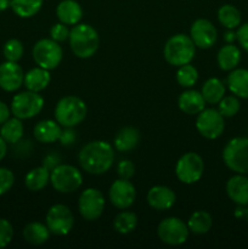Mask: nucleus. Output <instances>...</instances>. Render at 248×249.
Returning a JSON list of instances; mask_svg holds the SVG:
<instances>
[{
	"label": "nucleus",
	"instance_id": "f257e3e1",
	"mask_svg": "<svg viewBox=\"0 0 248 249\" xmlns=\"http://www.w3.org/2000/svg\"><path fill=\"white\" fill-rule=\"evenodd\" d=\"M78 162L83 170L92 175L108 172L114 162V148L111 143L102 140L91 141L83 146L78 155Z\"/></svg>",
	"mask_w": 248,
	"mask_h": 249
},
{
	"label": "nucleus",
	"instance_id": "f03ea898",
	"mask_svg": "<svg viewBox=\"0 0 248 249\" xmlns=\"http://www.w3.org/2000/svg\"><path fill=\"white\" fill-rule=\"evenodd\" d=\"M70 45L73 53L79 58H90L95 55L100 45V38L94 27L78 23L70 31Z\"/></svg>",
	"mask_w": 248,
	"mask_h": 249
},
{
	"label": "nucleus",
	"instance_id": "7ed1b4c3",
	"mask_svg": "<svg viewBox=\"0 0 248 249\" xmlns=\"http://www.w3.org/2000/svg\"><path fill=\"white\" fill-rule=\"evenodd\" d=\"M196 53V45L186 34H175L169 38L163 49L165 61L174 67L187 65Z\"/></svg>",
	"mask_w": 248,
	"mask_h": 249
},
{
	"label": "nucleus",
	"instance_id": "20e7f679",
	"mask_svg": "<svg viewBox=\"0 0 248 249\" xmlns=\"http://www.w3.org/2000/svg\"><path fill=\"white\" fill-rule=\"evenodd\" d=\"M88 107L80 97L66 96L55 107V119L63 128H74L85 119Z\"/></svg>",
	"mask_w": 248,
	"mask_h": 249
},
{
	"label": "nucleus",
	"instance_id": "39448f33",
	"mask_svg": "<svg viewBox=\"0 0 248 249\" xmlns=\"http://www.w3.org/2000/svg\"><path fill=\"white\" fill-rule=\"evenodd\" d=\"M223 160L236 174H248V138L231 139L223 150Z\"/></svg>",
	"mask_w": 248,
	"mask_h": 249
},
{
	"label": "nucleus",
	"instance_id": "423d86ee",
	"mask_svg": "<svg viewBox=\"0 0 248 249\" xmlns=\"http://www.w3.org/2000/svg\"><path fill=\"white\" fill-rule=\"evenodd\" d=\"M50 182L60 194H72L83 184V175L71 164H58L50 172Z\"/></svg>",
	"mask_w": 248,
	"mask_h": 249
},
{
	"label": "nucleus",
	"instance_id": "0eeeda50",
	"mask_svg": "<svg viewBox=\"0 0 248 249\" xmlns=\"http://www.w3.org/2000/svg\"><path fill=\"white\" fill-rule=\"evenodd\" d=\"M33 58L41 68L51 71L58 67L63 58L62 48L53 39H40L33 46Z\"/></svg>",
	"mask_w": 248,
	"mask_h": 249
},
{
	"label": "nucleus",
	"instance_id": "6e6552de",
	"mask_svg": "<svg viewBox=\"0 0 248 249\" xmlns=\"http://www.w3.org/2000/svg\"><path fill=\"white\" fill-rule=\"evenodd\" d=\"M44 107V99L35 91H23L15 95L11 102V113L19 119H31L38 116Z\"/></svg>",
	"mask_w": 248,
	"mask_h": 249
},
{
	"label": "nucleus",
	"instance_id": "1a4fd4ad",
	"mask_svg": "<svg viewBox=\"0 0 248 249\" xmlns=\"http://www.w3.org/2000/svg\"><path fill=\"white\" fill-rule=\"evenodd\" d=\"M203 172V158L196 152H187L182 155L175 165V175L177 180L186 185H192L199 181Z\"/></svg>",
	"mask_w": 248,
	"mask_h": 249
},
{
	"label": "nucleus",
	"instance_id": "9d476101",
	"mask_svg": "<svg viewBox=\"0 0 248 249\" xmlns=\"http://www.w3.org/2000/svg\"><path fill=\"white\" fill-rule=\"evenodd\" d=\"M190 230L187 224L181 219L170 216L159 223L157 228V235L163 243L168 246H180L189 238Z\"/></svg>",
	"mask_w": 248,
	"mask_h": 249
},
{
	"label": "nucleus",
	"instance_id": "9b49d317",
	"mask_svg": "<svg viewBox=\"0 0 248 249\" xmlns=\"http://www.w3.org/2000/svg\"><path fill=\"white\" fill-rule=\"evenodd\" d=\"M46 226L56 236H66L74 226V216L65 204H53L46 213Z\"/></svg>",
	"mask_w": 248,
	"mask_h": 249
},
{
	"label": "nucleus",
	"instance_id": "f8f14e48",
	"mask_svg": "<svg viewBox=\"0 0 248 249\" xmlns=\"http://www.w3.org/2000/svg\"><path fill=\"white\" fill-rule=\"evenodd\" d=\"M105 197L97 189L84 190L78 199V211L80 215L88 221H95L102 215L105 211Z\"/></svg>",
	"mask_w": 248,
	"mask_h": 249
},
{
	"label": "nucleus",
	"instance_id": "ddd939ff",
	"mask_svg": "<svg viewBox=\"0 0 248 249\" xmlns=\"http://www.w3.org/2000/svg\"><path fill=\"white\" fill-rule=\"evenodd\" d=\"M196 129L203 138L215 140L224 133L225 121L218 109L204 108L197 116Z\"/></svg>",
	"mask_w": 248,
	"mask_h": 249
},
{
	"label": "nucleus",
	"instance_id": "4468645a",
	"mask_svg": "<svg viewBox=\"0 0 248 249\" xmlns=\"http://www.w3.org/2000/svg\"><path fill=\"white\" fill-rule=\"evenodd\" d=\"M108 197L116 208L128 209L135 202L136 189L130 180L118 179L109 187Z\"/></svg>",
	"mask_w": 248,
	"mask_h": 249
},
{
	"label": "nucleus",
	"instance_id": "2eb2a0df",
	"mask_svg": "<svg viewBox=\"0 0 248 249\" xmlns=\"http://www.w3.org/2000/svg\"><path fill=\"white\" fill-rule=\"evenodd\" d=\"M190 38L196 48L209 49L216 43L218 32L214 24L206 18H198L192 23L190 29Z\"/></svg>",
	"mask_w": 248,
	"mask_h": 249
},
{
	"label": "nucleus",
	"instance_id": "dca6fc26",
	"mask_svg": "<svg viewBox=\"0 0 248 249\" xmlns=\"http://www.w3.org/2000/svg\"><path fill=\"white\" fill-rule=\"evenodd\" d=\"M23 70L17 62L5 61L0 65V88L7 92L18 90L23 84Z\"/></svg>",
	"mask_w": 248,
	"mask_h": 249
},
{
	"label": "nucleus",
	"instance_id": "f3484780",
	"mask_svg": "<svg viewBox=\"0 0 248 249\" xmlns=\"http://www.w3.org/2000/svg\"><path fill=\"white\" fill-rule=\"evenodd\" d=\"M175 201L177 196L168 186L157 185L151 187L147 192V203L156 211H168L174 206Z\"/></svg>",
	"mask_w": 248,
	"mask_h": 249
},
{
	"label": "nucleus",
	"instance_id": "a211bd4d",
	"mask_svg": "<svg viewBox=\"0 0 248 249\" xmlns=\"http://www.w3.org/2000/svg\"><path fill=\"white\" fill-rule=\"evenodd\" d=\"M226 194L237 206H248V178L237 174L226 182Z\"/></svg>",
	"mask_w": 248,
	"mask_h": 249
},
{
	"label": "nucleus",
	"instance_id": "6ab92c4d",
	"mask_svg": "<svg viewBox=\"0 0 248 249\" xmlns=\"http://www.w3.org/2000/svg\"><path fill=\"white\" fill-rule=\"evenodd\" d=\"M56 15L66 26H75L82 19L83 9L75 0H62L56 7Z\"/></svg>",
	"mask_w": 248,
	"mask_h": 249
},
{
	"label": "nucleus",
	"instance_id": "aec40b11",
	"mask_svg": "<svg viewBox=\"0 0 248 249\" xmlns=\"http://www.w3.org/2000/svg\"><path fill=\"white\" fill-rule=\"evenodd\" d=\"M206 104L207 102L204 101L202 92L197 91V90H186L177 99V106H179L180 111L190 114V116L198 114L199 112L203 111Z\"/></svg>",
	"mask_w": 248,
	"mask_h": 249
},
{
	"label": "nucleus",
	"instance_id": "412c9836",
	"mask_svg": "<svg viewBox=\"0 0 248 249\" xmlns=\"http://www.w3.org/2000/svg\"><path fill=\"white\" fill-rule=\"evenodd\" d=\"M62 133L61 125L56 121L51 119H45L40 121L35 126H34V138L41 143H53L58 140Z\"/></svg>",
	"mask_w": 248,
	"mask_h": 249
},
{
	"label": "nucleus",
	"instance_id": "4be33fe9",
	"mask_svg": "<svg viewBox=\"0 0 248 249\" xmlns=\"http://www.w3.org/2000/svg\"><path fill=\"white\" fill-rule=\"evenodd\" d=\"M113 142L118 152L133 151L140 142V131L134 126H124L114 136Z\"/></svg>",
	"mask_w": 248,
	"mask_h": 249
},
{
	"label": "nucleus",
	"instance_id": "5701e85b",
	"mask_svg": "<svg viewBox=\"0 0 248 249\" xmlns=\"http://www.w3.org/2000/svg\"><path fill=\"white\" fill-rule=\"evenodd\" d=\"M51 82V75L50 72L45 68L41 67H35L32 68L31 71L24 74L23 84L27 88V90H31V91L40 92L44 89L48 88V85Z\"/></svg>",
	"mask_w": 248,
	"mask_h": 249
},
{
	"label": "nucleus",
	"instance_id": "b1692460",
	"mask_svg": "<svg viewBox=\"0 0 248 249\" xmlns=\"http://www.w3.org/2000/svg\"><path fill=\"white\" fill-rule=\"evenodd\" d=\"M228 88L235 96L248 99V70L235 68L228 75Z\"/></svg>",
	"mask_w": 248,
	"mask_h": 249
},
{
	"label": "nucleus",
	"instance_id": "393cba45",
	"mask_svg": "<svg viewBox=\"0 0 248 249\" xmlns=\"http://www.w3.org/2000/svg\"><path fill=\"white\" fill-rule=\"evenodd\" d=\"M49 182H50V170L44 165L33 168L27 173L26 178H24V185L29 191L33 192L41 191L48 186Z\"/></svg>",
	"mask_w": 248,
	"mask_h": 249
},
{
	"label": "nucleus",
	"instance_id": "a878e982",
	"mask_svg": "<svg viewBox=\"0 0 248 249\" xmlns=\"http://www.w3.org/2000/svg\"><path fill=\"white\" fill-rule=\"evenodd\" d=\"M219 67L223 71H232L238 66L241 61V51L240 49L232 44H226L219 50L216 56Z\"/></svg>",
	"mask_w": 248,
	"mask_h": 249
},
{
	"label": "nucleus",
	"instance_id": "bb28decb",
	"mask_svg": "<svg viewBox=\"0 0 248 249\" xmlns=\"http://www.w3.org/2000/svg\"><path fill=\"white\" fill-rule=\"evenodd\" d=\"M50 230L48 229L46 224L33 221L24 226L23 229V237L28 243L33 246H40L45 243L50 237Z\"/></svg>",
	"mask_w": 248,
	"mask_h": 249
},
{
	"label": "nucleus",
	"instance_id": "cd10ccee",
	"mask_svg": "<svg viewBox=\"0 0 248 249\" xmlns=\"http://www.w3.org/2000/svg\"><path fill=\"white\" fill-rule=\"evenodd\" d=\"M225 95V85L218 78H209L202 87V96L207 104H219Z\"/></svg>",
	"mask_w": 248,
	"mask_h": 249
},
{
	"label": "nucleus",
	"instance_id": "c85d7f7f",
	"mask_svg": "<svg viewBox=\"0 0 248 249\" xmlns=\"http://www.w3.org/2000/svg\"><path fill=\"white\" fill-rule=\"evenodd\" d=\"M212 225H213V219L211 214L206 211H196L191 214L187 221V228L190 232L195 235H204L211 230Z\"/></svg>",
	"mask_w": 248,
	"mask_h": 249
},
{
	"label": "nucleus",
	"instance_id": "c756f323",
	"mask_svg": "<svg viewBox=\"0 0 248 249\" xmlns=\"http://www.w3.org/2000/svg\"><path fill=\"white\" fill-rule=\"evenodd\" d=\"M23 133L24 128L22 119L17 117L7 119L5 123L1 124V129H0V135L7 143H17L23 136Z\"/></svg>",
	"mask_w": 248,
	"mask_h": 249
},
{
	"label": "nucleus",
	"instance_id": "7c9ffc66",
	"mask_svg": "<svg viewBox=\"0 0 248 249\" xmlns=\"http://www.w3.org/2000/svg\"><path fill=\"white\" fill-rule=\"evenodd\" d=\"M44 0H11L10 7L17 16L29 18L40 11Z\"/></svg>",
	"mask_w": 248,
	"mask_h": 249
},
{
	"label": "nucleus",
	"instance_id": "2f4dec72",
	"mask_svg": "<svg viewBox=\"0 0 248 249\" xmlns=\"http://www.w3.org/2000/svg\"><path fill=\"white\" fill-rule=\"evenodd\" d=\"M218 19L225 28H238L241 24V12L233 5L225 4L218 10Z\"/></svg>",
	"mask_w": 248,
	"mask_h": 249
},
{
	"label": "nucleus",
	"instance_id": "473e14b6",
	"mask_svg": "<svg viewBox=\"0 0 248 249\" xmlns=\"http://www.w3.org/2000/svg\"><path fill=\"white\" fill-rule=\"evenodd\" d=\"M138 225V216L133 212H121L113 220L114 230L122 235L133 232Z\"/></svg>",
	"mask_w": 248,
	"mask_h": 249
},
{
	"label": "nucleus",
	"instance_id": "72a5a7b5",
	"mask_svg": "<svg viewBox=\"0 0 248 249\" xmlns=\"http://www.w3.org/2000/svg\"><path fill=\"white\" fill-rule=\"evenodd\" d=\"M198 80V72L196 68L192 65L187 63V65L180 66L179 70L177 72V82L182 88H191Z\"/></svg>",
	"mask_w": 248,
	"mask_h": 249
},
{
	"label": "nucleus",
	"instance_id": "f704fd0d",
	"mask_svg": "<svg viewBox=\"0 0 248 249\" xmlns=\"http://www.w3.org/2000/svg\"><path fill=\"white\" fill-rule=\"evenodd\" d=\"M23 44L18 39H10L5 43L4 48H2L4 57L6 58V61H11V62H18L23 56Z\"/></svg>",
	"mask_w": 248,
	"mask_h": 249
},
{
	"label": "nucleus",
	"instance_id": "c9c22d12",
	"mask_svg": "<svg viewBox=\"0 0 248 249\" xmlns=\"http://www.w3.org/2000/svg\"><path fill=\"white\" fill-rule=\"evenodd\" d=\"M241 108V104L238 101L237 96H224L223 99L219 101L218 104V111L220 112L223 117H230L236 116Z\"/></svg>",
	"mask_w": 248,
	"mask_h": 249
},
{
	"label": "nucleus",
	"instance_id": "e433bc0d",
	"mask_svg": "<svg viewBox=\"0 0 248 249\" xmlns=\"http://www.w3.org/2000/svg\"><path fill=\"white\" fill-rule=\"evenodd\" d=\"M14 237V228L6 219L0 218V249L10 245Z\"/></svg>",
	"mask_w": 248,
	"mask_h": 249
},
{
	"label": "nucleus",
	"instance_id": "4c0bfd02",
	"mask_svg": "<svg viewBox=\"0 0 248 249\" xmlns=\"http://www.w3.org/2000/svg\"><path fill=\"white\" fill-rule=\"evenodd\" d=\"M15 184V175L7 168L0 167V196L5 195L11 190Z\"/></svg>",
	"mask_w": 248,
	"mask_h": 249
},
{
	"label": "nucleus",
	"instance_id": "58836bf2",
	"mask_svg": "<svg viewBox=\"0 0 248 249\" xmlns=\"http://www.w3.org/2000/svg\"><path fill=\"white\" fill-rule=\"evenodd\" d=\"M50 36L51 39H53L57 43H62L66 41L70 38V29L67 28L65 23L60 22V23H56L51 27L50 29Z\"/></svg>",
	"mask_w": 248,
	"mask_h": 249
},
{
	"label": "nucleus",
	"instance_id": "ea45409f",
	"mask_svg": "<svg viewBox=\"0 0 248 249\" xmlns=\"http://www.w3.org/2000/svg\"><path fill=\"white\" fill-rule=\"evenodd\" d=\"M117 174H118L121 179L130 180L134 177V174H135V165L129 160H121L118 165H117Z\"/></svg>",
	"mask_w": 248,
	"mask_h": 249
},
{
	"label": "nucleus",
	"instance_id": "a19ab883",
	"mask_svg": "<svg viewBox=\"0 0 248 249\" xmlns=\"http://www.w3.org/2000/svg\"><path fill=\"white\" fill-rule=\"evenodd\" d=\"M236 36H237V41L240 43L241 48L248 53V23H245L238 27L237 32H236Z\"/></svg>",
	"mask_w": 248,
	"mask_h": 249
},
{
	"label": "nucleus",
	"instance_id": "79ce46f5",
	"mask_svg": "<svg viewBox=\"0 0 248 249\" xmlns=\"http://www.w3.org/2000/svg\"><path fill=\"white\" fill-rule=\"evenodd\" d=\"M58 140L61 141L62 146H71L75 140V131L72 128H65Z\"/></svg>",
	"mask_w": 248,
	"mask_h": 249
},
{
	"label": "nucleus",
	"instance_id": "37998d69",
	"mask_svg": "<svg viewBox=\"0 0 248 249\" xmlns=\"http://www.w3.org/2000/svg\"><path fill=\"white\" fill-rule=\"evenodd\" d=\"M60 162V157L55 155H49L44 158V167L48 168L49 170H53L56 165H58Z\"/></svg>",
	"mask_w": 248,
	"mask_h": 249
},
{
	"label": "nucleus",
	"instance_id": "c03bdc74",
	"mask_svg": "<svg viewBox=\"0 0 248 249\" xmlns=\"http://www.w3.org/2000/svg\"><path fill=\"white\" fill-rule=\"evenodd\" d=\"M10 114H11V109L7 107L5 102L0 101V124L5 123L10 118Z\"/></svg>",
	"mask_w": 248,
	"mask_h": 249
},
{
	"label": "nucleus",
	"instance_id": "a18cd8bd",
	"mask_svg": "<svg viewBox=\"0 0 248 249\" xmlns=\"http://www.w3.org/2000/svg\"><path fill=\"white\" fill-rule=\"evenodd\" d=\"M236 39H237V36H236V33L232 29H229V31L224 34V40L228 44H232Z\"/></svg>",
	"mask_w": 248,
	"mask_h": 249
},
{
	"label": "nucleus",
	"instance_id": "49530a36",
	"mask_svg": "<svg viewBox=\"0 0 248 249\" xmlns=\"http://www.w3.org/2000/svg\"><path fill=\"white\" fill-rule=\"evenodd\" d=\"M6 152H7V142L1 138V135H0V160L6 156Z\"/></svg>",
	"mask_w": 248,
	"mask_h": 249
},
{
	"label": "nucleus",
	"instance_id": "de8ad7c7",
	"mask_svg": "<svg viewBox=\"0 0 248 249\" xmlns=\"http://www.w3.org/2000/svg\"><path fill=\"white\" fill-rule=\"evenodd\" d=\"M11 5V0H0V12L7 10Z\"/></svg>",
	"mask_w": 248,
	"mask_h": 249
},
{
	"label": "nucleus",
	"instance_id": "09e8293b",
	"mask_svg": "<svg viewBox=\"0 0 248 249\" xmlns=\"http://www.w3.org/2000/svg\"><path fill=\"white\" fill-rule=\"evenodd\" d=\"M243 218H245L246 221L248 223V207L247 208H245V215H243Z\"/></svg>",
	"mask_w": 248,
	"mask_h": 249
}]
</instances>
